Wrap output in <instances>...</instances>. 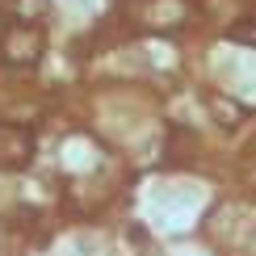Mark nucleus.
<instances>
[{
    "instance_id": "nucleus-1",
    "label": "nucleus",
    "mask_w": 256,
    "mask_h": 256,
    "mask_svg": "<svg viewBox=\"0 0 256 256\" xmlns=\"http://www.w3.org/2000/svg\"><path fill=\"white\" fill-rule=\"evenodd\" d=\"M42 50H46V30L38 26V21H17L4 30V38H0V55L4 63H13V68H34L42 59Z\"/></svg>"
},
{
    "instance_id": "nucleus-2",
    "label": "nucleus",
    "mask_w": 256,
    "mask_h": 256,
    "mask_svg": "<svg viewBox=\"0 0 256 256\" xmlns=\"http://www.w3.org/2000/svg\"><path fill=\"white\" fill-rule=\"evenodd\" d=\"M34 160V130L17 122H0V172H21Z\"/></svg>"
},
{
    "instance_id": "nucleus-3",
    "label": "nucleus",
    "mask_w": 256,
    "mask_h": 256,
    "mask_svg": "<svg viewBox=\"0 0 256 256\" xmlns=\"http://www.w3.org/2000/svg\"><path fill=\"white\" fill-rule=\"evenodd\" d=\"M222 38L227 42H240V46H256V21H231L227 30H222Z\"/></svg>"
},
{
    "instance_id": "nucleus-4",
    "label": "nucleus",
    "mask_w": 256,
    "mask_h": 256,
    "mask_svg": "<svg viewBox=\"0 0 256 256\" xmlns=\"http://www.w3.org/2000/svg\"><path fill=\"white\" fill-rule=\"evenodd\" d=\"M46 0H13V17L17 21H38V17H46Z\"/></svg>"
}]
</instances>
